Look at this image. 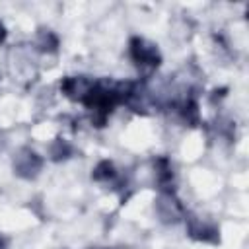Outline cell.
<instances>
[{"mask_svg":"<svg viewBox=\"0 0 249 249\" xmlns=\"http://www.w3.org/2000/svg\"><path fill=\"white\" fill-rule=\"evenodd\" d=\"M132 56L136 60V64H150V66H158V51L154 45H148L142 39H134L132 41Z\"/></svg>","mask_w":249,"mask_h":249,"instance_id":"1","label":"cell"}]
</instances>
